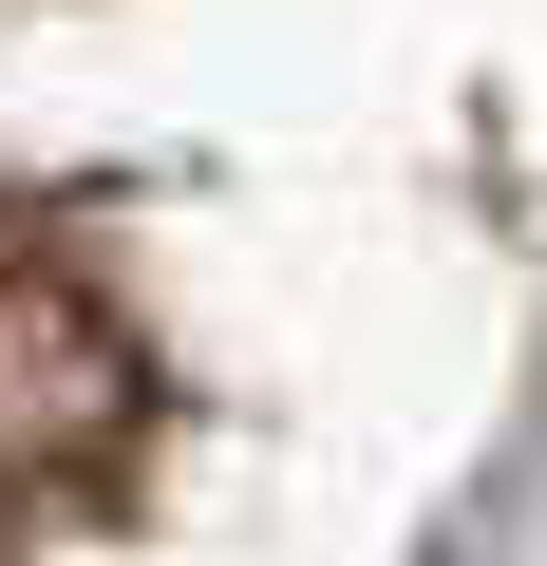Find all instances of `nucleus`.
Returning <instances> with one entry per match:
<instances>
[{
    "instance_id": "nucleus-1",
    "label": "nucleus",
    "mask_w": 547,
    "mask_h": 566,
    "mask_svg": "<svg viewBox=\"0 0 547 566\" xmlns=\"http://www.w3.org/2000/svg\"><path fill=\"white\" fill-rule=\"evenodd\" d=\"M133 434V340L57 245H0V510H39Z\"/></svg>"
}]
</instances>
